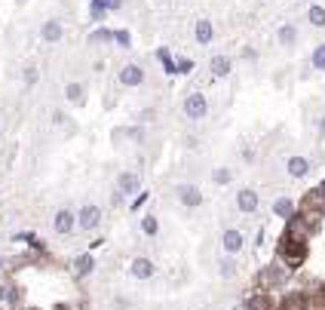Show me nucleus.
<instances>
[{
	"instance_id": "obj_1",
	"label": "nucleus",
	"mask_w": 325,
	"mask_h": 310,
	"mask_svg": "<svg viewBox=\"0 0 325 310\" xmlns=\"http://www.w3.org/2000/svg\"><path fill=\"white\" fill-rule=\"evenodd\" d=\"M181 108H184V117L187 120H202L209 114V101H206V95H202V92H187Z\"/></svg>"
},
{
	"instance_id": "obj_2",
	"label": "nucleus",
	"mask_w": 325,
	"mask_h": 310,
	"mask_svg": "<svg viewBox=\"0 0 325 310\" xmlns=\"http://www.w3.org/2000/svg\"><path fill=\"white\" fill-rule=\"evenodd\" d=\"M101 224V209L95 203H86L83 209L77 212V227H83V230H95Z\"/></svg>"
},
{
	"instance_id": "obj_3",
	"label": "nucleus",
	"mask_w": 325,
	"mask_h": 310,
	"mask_svg": "<svg viewBox=\"0 0 325 310\" xmlns=\"http://www.w3.org/2000/svg\"><path fill=\"white\" fill-rule=\"evenodd\" d=\"M175 197H178L181 206H190V209L202 203V193H199L196 184H175Z\"/></svg>"
},
{
	"instance_id": "obj_4",
	"label": "nucleus",
	"mask_w": 325,
	"mask_h": 310,
	"mask_svg": "<svg viewBox=\"0 0 325 310\" xmlns=\"http://www.w3.org/2000/svg\"><path fill=\"white\" fill-rule=\"evenodd\" d=\"M74 227H77V215L71 209H59L52 215V230H56V234H71Z\"/></svg>"
},
{
	"instance_id": "obj_5",
	"label": "nucleus",
	"mask_w": 325,
	"mask_h": 310,
	"mask_svg": "<svg viewBox=\"0 0 325 310\" xmlns=\"http://www.w3.org/2000/svg\"><path fill=\"white\" fill-rule=\"evenodd\" d=\"M138 187H141V178H138L135 172H120V175H117V190L123 193V197H132V193H138Z\"/></svg>"
},
{
	"instance_id": "obj_6",
	"label": "nucleus",
	"mask_w": 325,
	"mask_h": 310,
	"mask_svg": "<svg viewBox=\"0 0 325 310\" xmlns=\"http://www.w3.org/2000/svg\"><path fill=\"white\" fill-rule=\"evenodd\" d=\"M117 77H120V83H123V86H141L144 83V68L141 65H126Z\"/></svg>"
},
{
	"instance_id": "obj_7",
	"label": "nucleus",
	"mask_w": 325,
	"mask_h": 310,
	"mask_svg": "<svg viewBox=\"0 0 325 310\" xmlns=\"http://www.w3.org/2000/svg\"><path fill=\"white\" fill-rule=\"evenodd\" d=\"M258 193L252 190V187H242L239 193H236V206H239V212H255L258 209Z\"/></svg>"
},
{
	"instance_id": "obj_8",
	"label": "nucleus",
	"mask_w": 325,
	"mask_h": 310,
	"mask_svg": "<svg viewBox=\"0 0 325 310\" xmlns=\"http://www.w3.org/2000/svg\"><path fill=\"white\" fill-rule=\"evenodd\" d=\"M242 243H246V240H242V234H239V230H224V237H221V246H224V252L227 255H236L239 249H242Z\"/></svg>"
},
{
	"instance_id": "obj_9",
	"label": "nucleus",
	"mask_w": 325,
	"mask_h": 310,
	"mask_svg": "<svg viewBox=\"0 0 325 310\" xmlns=\"http://www.w3.org/2000/svg\"><path fill=\"white\" fill-rule=\"evenodd\" d=\"M129 274H132L135 280H147V277H153V261H147V258H135V261L129 264Z\"/></svg>"
},
{
	"instance_id": "obj_10",
	"label": "nucleus",
	"mask_w": 325,
	"mask_h": 310,
	"mask_svg": "<svg viewBox=\"0 0 325 310\" xmlns=\"http://www.w3.org/2000/svg\"><path fill=\"white\" fill-rule=\"evenodd\" d=\"M193 37H196V43H212V37H215V28H212V22H209V19H196Z\"/></svg>"
},
{
	"instance_id": "obj_11",
	"label": "nucleus",
	"mask_w": 325,
	"mask_h": 310,
	"mask_svg": "<svg viewBox=\"0 0 325 310\" xmlns=\"http://www.w3.org/2000/svg\"><path fill=\"white\" fill-rule=\"evenodd\" d=\"M62 34H65V28H62V22H59V19H49V22L43 25V31H40V37H43L46 43H56V40H62Z\"/></svg>"
},
{
	"instance_id": "obj_12",
	"label": "nucleus",
	"mask_w": 325,
	"mask_h": 310,
	"mask_svg": "<svg viewBox=\"0 0 325 310\" xmlns=\"http://www.w3.org/2000/svg\"><path fill=\"white\" fill-rule=\"evenodd\" d=\"M230 68H233V62H230L227 56H212V59H209V71H212L215 77H227Z\"/></svg>"
},
{
	"instance_id": "obj_13",
	"label": "nucleus",
	"mask_w": 325,
	"mask_h": 310,
	"mask_svg": "<svg viewBox=\"0 0 325 310\" xmlns=\"http://www.w3.org/2000/svg\"><path fill=\"white\" fill-rule=\"evenodd\" d=\"M286 169H289L292 178H304V175L310 172V160H307V157H292V160L286 163Z\"/></svg>"
},
{
	"instance_id": "obj_14",
	"label": "nucleus",
	"mask_w": 325,
	"mask_h": 310,
	"mask_svg": "<svg viewBox=\"0 0 325 310\" xmlns=\"http://www.w3.org/2000/svg\"><path fill=\"white\" fill-rule=\"evenodd\" d=\"M92 267H95L92 255H80V258L74 261V274H77V277H89V274H92Z\"/></svg>"
},
{
	"instance_id": "obj_15",
	"label": "nucleus",
	"mask_w": 325,
	"mask_h": 310,
	"mask_svg": "<svg viewBox=\"0 0 325 310\" xmlns=\"http://www.w3.org/2000/svg\"><path fill=\"white\" fill-rule=\"evenodd\" d=\"M273 212H276L279 218H292V215H295V203H292L289 197H279V200L273 203Z\"/></svg>"
},
{
	"instance_id": "obj_16",
	"label": "nucleus",
	"mask_w": 325,
	"mask_h": 310,
	"mask_svg": "<svg viewBox=\"0 0 325 310\" xmlns=\"http://www.w3.org/2000/svg\"><path fill=\"white\" fill-rule=\"evenodd\" d=\"M276 37H279V43H282V46H295V40H298V31H295V25H282Z\"/></svg>"
},
{
	"instance_id": "obj_17",
	"label": "nucleus",
	"mask_w": 325,
	"mask_h": 310,
	"mask_svg": "<svg viewBox=\"0 0 325 310\" xmlns=\"http://www.w3.org/2000/svg\"><path fill=\"white\" fill-rule=\"evenodd\" d=\"M65 95H68L71 105H83V86H80V83H68L65 86Z\"/></svg>"
},
{
	"instance_id": "obj_18",
	"label": "nucleus",
	"mask_w": 325,
	"mask_h": 310,
	"mask_svg": "<svg viewBox=\"0 0 325 310\" xmlns=\"http://www.w3.org/2000/svg\"><path fill=\"white\" fill-rule=\"evenodd\" d=\"M307 19H310V25H316V28H325V10H322V7H310Z\"/></svg>"
},
{
	"instance_id": "obj_19",
	"label": "nucleus",
	"mask_w": 325,
	"mask_h": 310,
	"mask_svg": "<svg viewBox=\"0 0 325 310\" xmlns=\"http://www.w3.org/2000/svg\"><path fill=\"white\" fill-rule=\"evenodd\" d=\"M107 40H114V31L98 28V31H92V34H89V43H92V46H95V43H107Z\"/></svg>"
},
{
	"instance_id": "obj_20",
	"label": "nucleus",
	"mask_w": 325,
	"mask_h": 310,
	"mask_svg": "<svg viewBox=\"0 0 325 310\" xmlns=\"http://www.w3.org/2000/svg\"><path fill=\"white\" fill-rule=\"evenodd\" d=\"M310 62H313V68H316V71H325V43L313 49V56H310Z\"/></svg>"
},
{
	"instance_id": "obj_21",
	"label": "nucleus",
	"mask_w": 325,
	"mask_h": 310,
	"mask_svg": "<svg viewBox=\"0 0 325 310\" xmlns=\"http://www.w3.org/2000/svg\"><path fill=\"white\" fill-rule=\"evenodd\" d=\"M282 310H304V295H292Z\"/></svg>"
},
{
	"instance_id": "obj_22",
	"label": "nucleus",
	"mask_w": 325,
	"mask_h": 310,
	"mask_svg": "<svg viewBox=\"0 0 325 310\" xmlns=\"http://www.w3.org/2000/svg\"><path fill=\"white\" fill-rule=\"evenodd\" d=\"M233 274H236L233 258H224V261H221V277H233Z\"/></svg>"
},
{
	"instance_id": "obj_23",
	"label": "nucleus",
	"mask_w": 325,
	"mask_h": 310,
	"mask_svg": "<svg viewBox=\"0 0 325 310\" xmlns=\"http://www.w3.org/2000/svg\"><path fill=\"white\" fill-rule=\"evenodd\" d=\"M141 227H144V234H156V227H159V224H156V218H153V215H144Z\"/></svg>"
},
{
	"instance_id": "obj_24",
	"label": "nucleus",
	"mask_w": 325,
	"mask_h": 310,
	"mask_svg": "<svg viewBox=\"0 0 325 310\" xmlns=\"http://www.w3.org/2000/svg\"><path fill=\"white\" fill-rule=\"evenodd\" d=\"M212 178H215L218 184H227V181H230V169H227V166H221V169H215V175H212Z\"/></svg>"
},
{
	"instance_id": "obj_25",
	"label": "nucleus",
	"mask_w": 325,
	"mask_h": 310,
	"mask_svg": "<svg viewBox=\"0 0 325 310\" xmlns=\"http://www.w3.org/2000/svg\"><path fill=\"white\" fill-rule=\"evenodd\" d=\"M114 40H117L120 46H129V34H126V31H114Z\"/></svg>"
},
{
	"instance_id": "obj_26",
	"label": "nucleus",
	"mask_w": 325,
	"mask_h": 310,
	"mask_svg": "<svg viewBox=\"0 0 325 310\" xmlns=\"http://www.w3.org/2000/svg\"><path fill=\"white\" fill-rule=\"evenodd\" d=\"M190 71H193V62L190 59H181L178 62V74H190Z\"/></svg>"
},
{
	"instance_id": "obj_27",
	"label": "nucleus",
	"mask_w": 325,
	"mask_h": 310,
	"mask_svg": "<svg viewBox=\"0 0 325 310\" xmlns=\"http://www.w3.org/2000/svg\"><path fill=\"white\" fill-rule=\"evenodd\" d=\"M101 4H104L107 10H120V7H123V0H101Z\"/></svg>"
},
{
	"instance_id": "obj_28",
	"label": "nucleus",
	"mask_w": 325,
	"mask_h": 310,
	"mask_svg": "<svg viewBox=\"0 0 325 310\" xmlns=\"http://www.w3.org/2000/svg\"><path fill=\"white\" fill-rule=\"evenodd\" d=\"M34 77H37L34 68H28V71H25V83H34Z\"/></svg>"
},
{
	"instance_id": "obj_29",
	"label": "nucleus",
	"mask_w": 325,
	"mask_h": 310,
	"mask_svg": "<svg viewBox=\"0 0 325 310\" xmlns=\"http://www.w3.org/2000/svg\"><path fill=\"white\" fill-rule=\"evenodd\" d=\"M144 200H147V193H138V200H132V209H138V206H141Z\"/></svg>"
},
{
	"instance_id": "obj_30",
	"label": "nucleus",
	"mask_w": 325,
	"mask_h": 310,
	"mask_svg": "<svg viewBox=\"0 0 325 310\" xmlns=\"http://www.w3.org/2000/svg\"><path fill=\"white\" fill-rule=\"evenodd\" d=\"M319 132H322V135H325V117H322V120H319Z\"/></svg>"
},
{
	"instance_id": "obj_31",
	"label": "nucleus",
	"mask_w": 325,
	"mask_h": 310,
	"mask_svg": "<svg viewBox=\"0 0 325 310\" xmlns=\"http://www.w3.org/2000/svg\"><path fill=\"white\" fill-rule=\"evenodd\" d=\"M0 298H7V289H4V286H0Z\"/></svg>"
},
{
	"instance_id": "obj_32",
	"label": "nucleus",
	"mask_w": 325,
	"mask_h": 310,
	"mask_svg": "<svg viewBox=\"0 0 325 310\" xmlns=\"http://www.w3.org/2000/svg\"><path fill=\"white\" fill-rule=\"evenodd\" d=\"M0 264H4V258H0Z\"/></svg>"
}]
</instances>
